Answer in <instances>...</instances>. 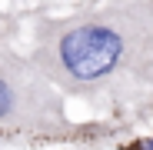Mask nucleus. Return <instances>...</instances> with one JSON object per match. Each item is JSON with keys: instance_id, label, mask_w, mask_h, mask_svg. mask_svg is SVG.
<instances>
[{"instance_id": "1", "label": "nucleus", "mask_w": 153, "mask_h": 150, "mask_svg": "<svg viewBox=\"0 0 153 150\" xmlns=\"http://www.w3.org/2000/svg\"><path fill=\"white\" fill-rule=\"evenodd\" d=\"M27 57L63 100L140 104L153 73V0H100L57 17L40 13Z\"/></svg>"}, {"instance_id": "2", "label": "nucleus", "mask_w": 153, "mask_h": 150, "mask_svg": "<svg viewBox=\"0 0 153 150\" xmlns=\"http://www.w3.org/2000/svg\"><path fill=\"white\" fill-rule=\"evenodd\" d=\"M107 130V123H76L67 100L17 50V23L0 10V143H67Z\"/></svg>"}, {"instance_id": "3", "label": "nucleus", "mask_w": 153, "mask_h": 150, "mask_svg": "<svg viewBox=\"0 0 153 150\" xmlns=\"http://www.w3.org/2000/svg\"><path fill=\"white\" fill-rule=\"evenodd\" d=\"M123 150H153V134H140L130 143H123Z\"/></svg>"}, {"instance_id": "4", "label": "nucleus", "mask_w": 153, "mask_h": 150, "mask_svg": "<svg viewBox=\"0 0 153 150\" xmlns=\"http://www.w3.org/2000/svg\"><path fill=\"white\" fill-rule=\"evenodd\" d=\"M140 104H146V107H143V113H146V117H153V73H150V80H146V90H143V100H140Z\"/></svg>"}]
</instances>
